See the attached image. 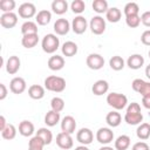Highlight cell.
I'll list each match as a JSON object with an SVG mask.
<instances>
[{
  "label": "cell",
  "mask_w": 150,
  "mask_h": 150,
  "mask_svg": "<svg viewBox=\"0 0 150 150\" xmlns=\"http://www.w3.org/2000/svg\"><path fill=\"white\" fill-rule=\"evenodd\" d=\"M16 4L14 0H1L0 1V9L4 13H11L15 8Z\"/></svg>",
  "instance_id": "obj_39"
},
{
  "label": "cell",
  "mask_w": 150,
  "mask_h": 150,
  "mask_svg": "<svg viewBox=\"0 0 150 150\" xmlns=\"http://www.w3.org/2000/svg\"><path fill=\"white\" fill-rule=\"evenodd\" d=\"M136 135H137V137H138L139 139H142V141L148 139V138L150 137V123L144 122V123L138 124L137 130H136Z\"/></svg>",
  "instance_id": "obj_29"
},
{
  "label": "cell",
  "mask_w": 150,
  "mask_h": 150,
  "mask_svg": "<svg viewBox=\"0 0 150 150\" xmlns=\"http://www.w3.org/2000/svg\"><path fill=\"white\" fill-rule=\"evenodd\" d=\"M143 64H144V57L141 54H132L127 60V66L130 69H134V70H137V69L142 68Z\"/></svg>",
  "instance_id": "obj_17"
},
{
  "label": "cell",
  "mask_w": 150,
  "mask_h": 150,
  "mask_svg": "<svg viewBox=\"0 0 150 150\" xmlns=\"http://www.w3.org/2000/svg\"><path fill=\"white\" fill-rule=\"evenodd\" d=\"M141 22L145 27H150V11H146V12L142 13V15H141Z\"/></svg>",
  "instance_id": "obj_45"
},
{
  "label": "cell",
  "mask_w": 150,
  "mask_h": 150,
  "mask_svg": "<svg viewBox=\"0 0 150 150\" xmlns=\"http://www.w3.org/2000/svg\"><path fill=\"white\" fill-rule=\"evenodd\" d=\"M35 20H36V23L40 25V26H46L52 20V13L48 11V9H41L38 12L36 16H35Z\"/></svg>",
  "instance_id": "obj_24"
},
{
  "label": "cell",
  "mask_w": 150,
  "mask_h": 150,
  "mask_svg": "<svg viewBox=\"0 0 150 150\" xmlns=\"http://www.w3.org/2000/svg\"><path fill=\"white\" fill-rule=\"evenodd\" d=\"M76 141L82 145H88L94 141V132L89 128H81L76 132Z\"/></svg>",
  "instance_id": "obj_11"
},
{
  "label": "cell",
  "mask_w": 150,
  "mask_h": 150,
  "mask_svg": "<svg viewBox=\"0 0 150 150\" xmlns=\"http://www.w3.org/2000/svg\"><path fill=\"white\" fill-rule=\"evenodd\" d=\"M35 132V128L34 124L30 121L23 120L19 123V134L23 137H29Z\"/></svg>",
  "instance_id": "obj_19"
},
{
  "label": "cell",
  "mask_w": 150,
  "mask_h": 150,
  "mask_svg": "<svg viewBox=\"0 0 150 150\" xmlns=\"http://www.w3.org/2000/svg\"><path fill=\"white\" fill-rule=\"evenodd\" d=\"M124 121L129 125H138L143 121V114L141 111L139 112H129V111H125Z\"/></svg>",
  "instance_id": "obj_22"
},
{
  "label": "cell",
  "mask_w": 150,
  "mask_h": 150,
  "mask_svg": "<svg viewBox=\"0 0 150 150\" xmlns=\"http://www.w3.org/2000/svg\"><path fill=\"white\" fill-rule=\"evenodd\" d=\"M98 150H115L114 148H111V146H109V145H103L102 148H100Z\"/></svg>",
  "instance_id": "obj_52"
},
{
  "label": "cell",
  "mask_w": 150,
  "mask_h": 150,
  "mask_svg": "<svg viewBox=\"0 0 150 150\" xmlns=\"http://www.w3.org/2000/svg\"><path fill=\"white\" fill-rule=\"evenodd\" d=\"M1 136H2L4 139H7V141H11V139L15 138V136H16V128L14 127V124L8 123L7 127L1 131Z\"/></svg>",
  "instance_id": "obj_35"
},
{
  "label": "cell",
  "mask_w": 150,
  "mask_h": 150,
  "mask_svg": "<svg viewBox=\"0 0 150 150\" xmlns=\"http://www.w3.org/2000/svg\"><path fill=\"white\" fill-rule=\"evenodd\" d=\"M142 104H143L144 108L150 109V95H148V96H143V97H142Z\"/></svg>",
  "instance_id": "obj_48"
},
{
  "label": "cell",
  "mask_w": 150,
  "mask_h": 150,
  "mask_svg": "<svg viewBox=\"0 0 150 150\" xmlns=\"http://www.w3.org/2000/svg\"><path fill=\"white\" fill-rule=\"evenodd\" d=\"M18 23V15L14 12L11 13H2L0 16V25L4 28L11 29L13 27H15Z\"/></svg>",
  "instance_id": "obj_12"
},
{
  "label": "cell",
  "mask_w": 150,
  "mask_h": 150,
  "mask_svg": "<svg viewBox=\"0 0 150 150\" xmlns=\"http://www.w3.org/2000/svg\"><path fill=\"white\" fill-rule=\"evenodd\" d=\"M54 32L56 33V35H66L68 34V32L71 28V25L69 23V21L67 19L60 18L54 22Z\"/></svg>",
  "instance_id": "obj_13"
},
{
  "label": "cell",
  "mask_w": 150,
  "mask_h": 150,
  "mask_svg": "<svg viewBox=\"0 0 150 150\" xmlns=\"http://www.w3.org/2000/svg\"><path fill=\"white\" fill-rule=\"evenodd\" d=\"M52 11L57 15H62L68 11V2L66 0H54L52 2Z\"/></svg>",
  "instance_id": "obj_25"
},
{
  "label": "cell",
  "mask_w": 150,
  "mask_h": 150,
  "mask_svg": "<svg viewBox=\"0 0 150 150\" xmlns=\"http://www.w3.org/2000/svg\"><path fill=\"white\" fill-rule=\"evenodd\" d=\"M145 75H146V77L150 80V63L145 67Z\"/></svg>",
  "instance_id": "obj_50"
},
{
  "label": "cell",
  "mask_w": 150,
  "mask_h": 150,
  "mask_svg": "<svg viewBox=\"0 0 150 150\" xmlns=\"http://www.w3.org/2000/svg\"><path fill=\"white\" fill-rule=\"evenodd\" d=\"M124 15L129 16V15H137L139 13V6L136 2H128L125 4L124 8H123Z\"/></svg>",
  "instance_id": "obj_36"
},
{
  "label": "cell",
  "mask_w": 150,
  "mask_h": 150,
  "mask_svg": "<svg viewBox=\"0 0 150 150\" xmlns=\"http://www.w3.org/2000/svg\"><path fill=\"white\" fill-rule=\"evenodd\" d=\"M56 144L59 148L63 149V150H69L73 148L74 145V141H73V137L70 134H67V132H59L56 135Z\"/></svg>",
  "instance_id": "obj_7"
},
{
  "label": "cell",
  "mask_w": 150,
  "mask_h": 150,
  "mask_svg": "<svg viewBox=\"0 0 150 150\" xmlns=\"http://www.w3.org/2000/svg\"><path fill=\"white\" fill-rule=\"evenodd\" d=\"M76 129V121L73 116L67 115L61 120V130L67 134H74Z\"/></svg>",
  "instance_id": "obj_15"
},
{
  "label": "cell",
  "mask_w": 150,
  "mask_h": 150,
  "mask_svg": "<svg viewBox=\"0 0 150 150\" xmlns=\"http://www.w3.org/2000/svg\"><path fill=\"white\" fill-rule=\"evenodd\" d=\"M148 54H149V57H150V50H149V53H148Z\"/></svg>",
  "instance_id": "obj_54"
},
{
  "label": "cell",
  "mask_w": 150,
  "mask_h": 150,
  "mask_svg": "<svg viewBox=\"0 0 150 150\" xmlns=\"http://www.w3.org/2000/svg\"><path fill=\"white\" fill-rule=\"evenodd\" d=\"M105 122H107V124H108L109 127L116 128V127H118V125L121 124V122H122V116H121V114H120L117 110H112V111H110V112L107 114V116H105Z\"/></svg>",
  "instance_id": "obj_21"
},
{
  "label": "cell",
  "mask_w": 150,
  "mask_h": 150,
  "mask_svg": "<svg viewBox=\"0 0 150 150\" xmlns=\"http://www.w3.org/2000/svg\"><path fill=\"white\" fill-rule=\"evenodd\" d=\"M131 150H150V146H149V144L145 143L144 141H141V142H136V143L132 145Z\"/></svg>",
  "instance_id": "obj_43"
},
{
  "label": "cell",
  "mask_w": 150,
  "mask_h": 150,
  "mask_svg": "<svg viewBox=\"0 0 150 150\" xmlns=\"http://www.w3.org/2000/svg\"><path fill=\"white\" fill-rule=\"evenodd\" d=\"M18 13H19V16L23 18V19H30L33 16H36V7L34 4L32 2H23L19 6V9H18Z\"/></svg>",
  "instance_id": "obj_8"
},
{
  "label": "cell",
  "mask_w": 150,
  "mask_h": 150,
  "mask_svg": "<svg viewBox=\"0 0 150 150\" xmlns=\"http://www.w3.org/2000/svg\"><path fill=\"white\" fill-rule=\"evenodd\" d=\"M45 88L53 93H62L66 89V80L56 75L47 76L45 79Z\"/></svg>",
  "instance_id": "obj_1"
},
{
  "label": "cell",
  "mask_w": 150,
  "mask_h": 150,
  "mask_svg": "<svg viewBox=\"0 0 150 150\" xmlns=\"http://www.w3.org/2000/svg\"><path fill=\"white\" fill-rule=\"evenodd\" d=\"M141 42L145 46H150V29H146L141 35Z\"/></svg>",
  "instance_id": "obj_44"
},
{
  "label": "cell",
  "mask_w": 150,
  "mask_h": 150,
  "mask_svg": "<svg viewBox=\"0 0 150 150\" xmlns=\"http://www.w3.org/2000/svg\"><path fill=\"white\" fill-rule=\"evenodd\" d=\"M109 66H110V68H111L112 70L120 71V70H122V69L124 68L125 61L123 60L122 56H120V55H114V56L110 57V60H109Z\"/></svg>",
  "instance_id": "obj_32"
},
{
  "label": "cell",
  "mask_w": 150,
  "mask_h": 150,
  "mask_svg": "<svg viewBox=\"0 0 150 150\" xmlns=\"http://www.w3.org/2000/svg\"><path fill=\"white\" fill-rule=\"evenodd\" d=\"M75 150H89V148L87 146V145H79V146H76L75 148Z\"/></svg>",
  "instance_id": "obj_51"
},
{
  "label": "cell",
  "mask_w": 150,
  "mask_h": 150,
  "mask_svg": "<svg viewBox=\"0 0 150 150\" xmlns=\"http://www.w3.org/2000/svg\"><path fill=\"white\" fill-rule=\"evenodd\" d=\"M42 50L47 54H54L60 47V40L55 34H46L41 41Z\"/></svg>",
  "instance_id": "obj_2"
},
{
  "label": "cell",
  "mask_w": 150,
  "mask_h": 150,
  "mask_svg": "<svg viewBox=\"0 0 150 150\" xmlns=\"http://www.w3.org/2000/svg\"><path fill=\"white\" fill-rule=\"evenodd\" d=\"M131 138L128 135H121L115 139V150H127L130 146Z\"/></svg>",
  "instance_id": "obj_28"
},
{
  "label": "cell",
  "mask_w": 150,
  "mask_h": 150,
  "mask_svg": "<svg viewBox=\"0 0 150 150\" xmlns=\"http://www.w3.org/2000/svg\"><path fill=\"white\" fill-rule=\"evenodd\" d=\"M7 93H8V90H7L6 86H5L4 83H0V100H1V101L6 98Z\"/></svg>",
  "instance_id": "obj_47"
},
{
  "label": "cell",
  "mask_w": 150,
  "mask_h": 150,
  "mask_svg": "<svg viewBox=\"0 0 150 150\" xmlns=\"http://www.w3.org/2000/svg\"><path fill=\"white\" fill-rule=\"evenodd\" d=\"M28 150H43V149H30V148H28Z\"/></svg>",
  "instance_id": "obj_53"
},
{
  "label": "cell",
  "mask_w": 150,
  "mask_h": 150,
  "mask_svg": "<svg viewBox=\"0 0 150 150\" xmlns=\"http://www.w3.org/2000/svg\"><path fill=\"white\" fill-rule=\"evenodd\" d=\"M88 28V21L84 16L82 15H77L71 21V30L75 34H83Z\"/></svg>",
  "instance_id": "obj_9"
},
{
  "label": "cell",
  "mask_w": 150,
  "mask_h": 150,
  "mask_svg": "<svg viewBox=\"0 0 150 150\" xmlns=\"http://www.w3.org/2000/svg\"><path fill=\"white\" fill-rule=\"evenodd\" d=\"M48 68L50 70H54V71H57V70H61L63 67H64V59L63 56L61 55H53L48 59Z\"/></svg>",
  "instance_id": "obj_16"
},
{
  "label": "cell",
  "mask_w": 150,
  "mask_h": 150,
  "mask_svg": "<svg viewBox=\"0 0 150 150\" xmlns=\"http://www.w3.org/2000/svg\"><path fill=\"white\" fill-rule=\"evenodd\" d=\"M107 103L115 110H122L128 104V97L124 94L110 93L107 95Z\"/></svg>",
  "instance_id": "obj_3"
},
{
  "label": "cell",
  "mask_w": 150,
  "mask_h": 150,
  "mask_svg": "<svg viewBox=\"0 0 150 150\" xmlns=\"http://www.w3.org/2000/svg\"><path fill=\"white\" fill-rule=\"evenodd\" d=\"M7 122H6V118H5V116L4 115H1L0 116V131H2L6 127H7Z\"/></svg>",
  "instance_id": "obj_49"
},
{
  "label": "cell",
  "mask_w": 150,
  "mask_h": 150,
  "mask_svg": "<svg viewBox=\"0 0 150 150\" xmlns=\"http://www.w3.org/2000/svg\"><path fill=\"white\" fill-rule=\"evenodd\" d=\"M39 42V35L38 34H29V35H22V39H21V45L27 48V49H30L33 47H35Z\"/></svg>",
  "instance_id": "obj_26"
},
{
  "label": "cell",
  "mask_w": 150,
  "mask_h": 150,
  "mask_svg": "<svg viewBox=\"0 0 150 150\" xmlns=\"http://www.w3.org/2000/svg\"><path fill=\"white\" fill-rule=\"evenodd\" d=\"M108 90H109V83L105 80H97L96 82H94L91 87V91L96 96L104 95L108 93Z\"/></svg>",
  "instance_id": "obj_18"
},
{
  "label": "cell",
  "mask_w": 150,
  "mask_h": 150,
  "mask_svg": "<svg viewBox=\"0 0 150 150\" xmlns=\"http://www.w3.org/2000/svg\"><path fill=\"white\" fill-rule=\"evenodd\" d=\"M21 33L22 35H29V34H38V23L34 21H25L21 25Z\"/></svg>",
  "instance_id": "obj_30"
},
{
  "label": "cell",
  "mask_w": 150,
  "mask_h": 150,
  "mask_svg": "<svg viewBox=\"0 0 150 150\" xmlns=\"http://www.w3.org/2000/svg\"><path fill=\"white\" fill-rule=\"evenodd\" d=\"M45 89L46 88L40 84H32L28 88V95L33 100H41L45 96Z\"/></svg>",
  "instance_id": "obj_23"
},
{
  "label": "cell",
  "mask_w": 150,
  "mask_h": 150,
  "mask_svg": "<svg viewBox=\"0 0 150 150\" xmlns=\"http://www.w3.org/2000/svg\"><path fill=\"white\" fill-rule=\"evenodd\" d=\"M20 66H21V61H20L19 56H16V55L9 56V57L7 59V61H6V64H5L6 71H7L9 75L16 74V73L19 71V69H20Z\"/></svg>",
  "instance_id": "obj_14"
},
{
  "label": "cell",
  "mask_w": 150,
  "mask_h": 150,
  "mask_svg": "<svg viewBox=\"0 0 150 150\" xmlns=\"http://www.w3.org/2000/svg\"><path fill=\"white\" fill-rule=\"evenodd\" d=\"M35 135L39 136L45 142L46 145L50 144L52 141H53V134H52V131L48 128H40V129H38V131H36Z\"/></svg>",
  "instance_id": "obj_33"
},
{
  "label": "cell",
  "mask_w": 150,
  "mask_h": 150,
  "mask_svg": "<svg viewBox=\"0 0 150 150\" xmlns=\"http://www.w3.org/2000/svg\"><path fill=\"white\" fill-rule=\"evenodd\" d=\"M86 63L88 66V68L93 69V70H98L101 68H103L104 66V59L102 55L97 54V53H91L87 56Z\"/></svg>",
  "instance_id": "obj_6"
},
{
  "label": "cell",
  "mask_w": 150,
  "mask_h": 150,
  "mask_svg": "<svg viewBox=\"0 0 150 150\" xmlns=\"http://www.w3.org/2000/svg\"><path fill=\"white\" fill-rule=\"evenodd\" d=\"M45 145H46L45 142L36 135L33 136L28 142V148H30V149H43Z\"/></svg>",
  "instance_id": "obj_41"
},
{
  "label": "cell",
  "mask_w": 150,
  "mask_h": 150,
  "mask_svg": "<svg viewBox=\"0 0 150 150\" xmlns=\"http://www.w3.org/2000/svg\"><path fill=\"white\" fill-rule=\"evenodd\" d=\"M70 9L73 11V13L80 15L82 12H84V9H86V4H84L83 0H74V1L70 4Z\"/></svg>",
  "instance_id": "obj_38"
},
{
  "label": "cell",
  "mask_w": 150,
  "mask_h": 150,
  "mask_svg": "<svg viewBox=\"0 0 150 150\" xmlns=\"http://www.w3.org/2000/svg\"><path fill=\"white\" fill-rule=\"evenodd\" d=\"M96 139L103 145H108L114 141V131L110 128H100L96 131Z\"/></svg>",
  "instance_id": "obj_5"
},
{
  "label": "cell",
  "mask_w": 150,
  "mask_h": 150,
  "mask_svg": "<svg viewBox=\"0 0 150 150\" xmlns=\"http://www.w3.org/2000/svg\"><path fill=\"white\" fill-rule=\"evenodd\" d=\"M125 23L130 28H137L141 25V16H139V14L125 16Z\"/></svg>",
  "instance_id": "obj_40"
},
{
  "label": "cell",
  "mask_w": 150,
  "mask_h": 150,
  "mask_svg": "<svg viewBox=\"0 0 150 150\" xmlns=\"http://www.w3.org/2000/svg\"><path fill=\"white\" fill-rule=\"evenodd\" d=\"M77 50H79V47L74 41H66L61 47L62 55L66 57H71V56L76 55Z\"/></svg>",
  "instance_id": "obj_20"
},
{
  "label": "cell",
  "mask_w": 150,
  "mask_h": 150,
  "mask_svg": "<svg viewBox=\"0 0 150 150\" xmlns=\"http://www.w3.org/2000/svg\"><path fill=\"white\" fill-rule=\"evenodd\" d=\"M91 7H93V11L96 12L97 14L107 13V11L109 9L108 2L105 0H94L91 4Z\"/></svg>",
  "instance_id": "obj_34"
},
{
  "label": "cell",
  "mask_w": 150,
  "mask_h": 150,
  "mask_svg": "<svg viewBox=\"0 0 150 150\" xmlns=\"http://www.w3.org/2000/svg\"><path fill=\"white\" fill-rule=\"evenodd\" d=\"M50 108H52V110H54L56 112H61L64 109V101H63V98H61L59 96L53 97L52 101H50Z\"/></svg>",
  "instance_id": "obj_37"
},
{
  "label": "cell",
  "mask_w": 150,
  "mask_h": 150,
  "mask_svg": "<svg viewBox=\"0 0 150 150\" xmlns=\"http://www.w3.org/2000/svg\"><path fill=\"white\" fill-rule=\"evenodd\" d=\"M121 16H122L121 9H118L117 7H110L105 13V19L109 22H112V23L118 22L121 20Z\"/></svg>",
  "instance_id": "obj_31"
},
{
  "label": "cell",
  "mask_w": 150,
  "mask_h": 150,
  "mask_svg": "<svg viewBox=\"0 0 150 150\" xmlns=\"http://www.w3.org/2000/svg\"><path fill=\"white\" fill-rule=\"evenodd\" d=\"M27 88V83L25 81L23 77H20V76H15L9 82V90L13 93V94H22Z\"/></svg>",
  "instance_id": "obj_10"
},
{
  "label": "cell",
  "mask_w": 150,
  "mask_h": 150,
  "mask_svg": "<svg viewBox=\"0 0 150 150\" xmlns=\"http://www.w3.org/2000/svg\"><path fill=\"white\" fill-rule=\"evenodd\" d=\"M89 28L93 34L101 35L105 30V19H103L101 15H95L89 21Z\"/></svg>",
  "instance_id": "obj_4"
},
{
  "label": "cell",
  "mask_w": 150,
  "mask_h": 150,
  "mask_svg": "<svg viewBox=\"0 0 150 150\" xmlns=\"http://www.w3.org/2000/svg\"><path fill=\"white\" fill-rule=\"evenodd\" d=\"M143 82H144V80H142V79H135L132 81V83H131L132 90L136 91V93H138L139 89H141V87H142V84H143Z\"/></svg>",
  "instance_id": "obj_46"
},
{
  "label": "cell",
  "mask_w": 150,
  "mask_h": 150,
  "mask_svg": "<svg viewBox=\"0 0 150 150\" xmlns=\"http://www.w3.org/2000/svg\"><path fill=\"white\" fill-rule=\"evenodd\" d=\"M138 94H141L142 97L150 95V82L144 81L143 84H142V87H141V89H139V91H138Z\"/></svg>",
  "instance_id": "obj_42"
},
{
  "label": "cell",
  "mask_w": 150,
  "mask_h": 150,
  "mask_svg": "<svg viewBox=\"0 0 150 150\" xmlns=\"http://www.w3.org/2000/svg\"><path fill=\"white\" fill-rule=\"evenodd\" d=\"M61 117H60V112H56L54 110H49L47 111V114L45 115V123L47 127H54L60 122Z\"/></svg>",
  "instance_id": "obj_27"
}]
</instances>
